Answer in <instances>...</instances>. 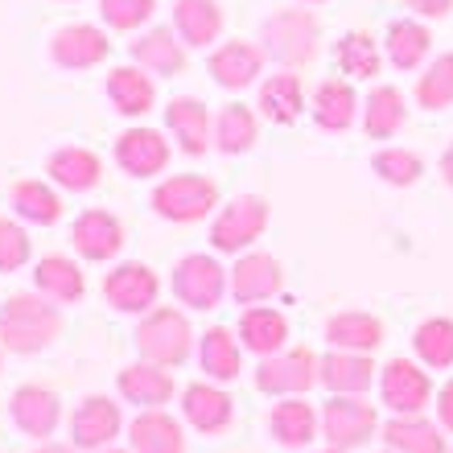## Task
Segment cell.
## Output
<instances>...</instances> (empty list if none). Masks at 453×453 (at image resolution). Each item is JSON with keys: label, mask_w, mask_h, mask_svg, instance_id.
<instances>
[{"label": "cell", "mask_w": 453, "mask_h": 453, "mask_svg": "<svg viewBox=\"0 0 453 453\" xmlns=\"http://www.w3.org/2000/svg\"><path fill=\"white\" fill-rule=\"evenodd\" d=\"M62 334V313L46 293H12L0 305V346L12 355H37Z\"/></svg>", "instance_id": "1"}, {"label": "cell", "mask_w": 453, "mask_h": 453, "mask_svg": "<svg viewBox=\"0 0 453 453\" xmlns=\"http://www.w3.org/2000/svg\"><path fill=\"white\" fill-rule=\"evenodd\" d=\"M264 54L273 62H280L285 71L310 66L322 50V21L310 9H280L260 25Z\"/></svg>", "instance_id": "2"}, {"label": "cell", "mask_w": 453, "mask_h": 453, "mask_svg": "<svg viewBox=\"0 0 453 453\" xmlns=\"http://www.w3.org/2000/svg\"><path fill=\"white\" fill-rule=\"evenodd\" d=\"M219 206V186L203 173H173L153 190V211L165 223H198Z\"/></svg>", "instance_id": "3"}, {"label": "cell", "mask_w": 453, "mask_h": 453, "mask_svg": "<svg viewBox=\"0 0 453 453\" xmlns=\"http://www.w3.org/2000/svg\"><path fill=\"white\" fill-rule=\"evenodd\" d=\"M190 346H194V330L186 322V313H178V310H153L136 326V350L149 363L178 367V363L190 358Z\"/></svg>", "instance_id": "4"}, {"label": "cell", "mask_w": 453, "mask_h": 453, "mask_svg": "<svg viewBox=\"0 0 453 453\" xmlns=\"http://www.w3.org/2000/svg\"><path fill=\"white\" fill-rule=\"evenodd\" d=\"M313 383H322V358L313 355L310 346L264 355V363L256 367V388L264 395H301L310 392Z\"/></svg>", "instance_id": "5"}, {"label": "cell", "mask_w": 453, "mask_h": 453, "mask_svg": "<svg viewBox=\"0 0 453 453\" xmlns=\"http://www.w3.org/2000/svg\"><path fill=\"white\" fill-rule=\"evenodd\" d=\"M380 429V417H375V404H367L363 395H330L322 408V437L334 449H358L367 445Z\"/></svg>", "instance_id": "6"}, {"label": "cell", "mask_w": 453, "mask_h": 453, "mask_svg": "<svg viewBox=\"0 0 453 453\" xmlns=\"http://www.w3.org/2000/svg\"><path fill=\"white\" fill-rule=\"evenodd\" d=\"M264 226H268V203L260 194H239L215 215L211 243H215V251H235L239 256V251L251 248L264 235Z\"/></svg>", "instance_id": "7"}, {"label": "cell", "mask_w": 453, "mask_h": 453, "mask_svg": "<svg viewBox=\"0 0 453 453\" xmlns=\"http://www.w3.org/2000/svg\"><path fill=\"white\" fill-rule=\"evenodd\" d=\"M226 293V273L215 256H186L173 268V297L190 310H219V301Z\"/></svg>", "instance_id": "8"}, {"label": "cell", "mask_w": 453, "mask_h": 453, "mask_svg": "<svg viewBox=\"0 0 453 453\" xmlns=\"http://www.w3.org/2000/svg\"><path fill=\"white\" fill-rule=\"evenodd\" d=\"M380 395L395 417H417L433 400V380L429 371H420V363H412V358H392L380 371Z\"/></svg>", "instance_id": "9"}, {"label": "cell", "mask_w": 453, "mask_h": 453, "mask_svg": "<svg viewBox=\"0 0 453 453\" xmlns=\"http://www.w3.org/2000/svg\"><path fill=\"white\" fill-rule=\"evenodd\" d=\"M104 297L119 313H153L157 297H161V280H157V273L149 264L128 260L104 276Z\"/></svg>", "instance_id": "10"}, {"label": "cell", "mask_w": 453, "mask_h": 453, "mask_svg": "<svg viewBox=\"0 0 453 453\" xmlns=\"http://www.w3.org/2000/svg\"><path fill=\"white\" fill-rule=\"evenodd\" d=\"M111 54V42L99 25H62L58 34L50 37V58L58 62L62 71H87Z\"/></svg>", "instance_id": "11"}, {"label": "cell", "mask_w": 453, "mask_h": 453, "mask_svg": "<svg viewBox=\"0 0 453 453\" xmlns=\"http://www.w3.org/2000/svg\"><path fill=\"white\" fill-rule=\"evenodd\" d=\"M116 165L132 178H153L169 165V144L153 128H128L116 141Z\"/></svg>", "instance_id": "12"}, {"label": "cell", "mask_w": 453, "mask_h": 453, "mask_svg": "<svg viewBox=\"0 0 453 453\" xmlns=\"http://www.w3.org/2000/svg\"><path fill=\"white\" fill-rule=\"evenodd\" d=\"M46 173L54 186H62V190L87 194L104 181V161H99L91 149H83V144H62V149L50 153Z\"/></svg>", "instance_id": "13"}, {"label": "cell", "mask_w": 453, "mask_h": 453, "mask_svg": "<svg viewBox=\"0 0 453 453\" xmlns=\"http://www.w3.org/2000/svg\"><path fill=\"white\" fill-rule=\"evenodd\" d=\"M285 276H280V264L264 251H248L239 256V264L231 268V297L239 305H251V301H268L280 293Z\"/></svg>", "instance_id": "14"}, {"label": "cell", "mask_w": 453, "mask_h": 453, "mask_svg": "<svg viewBox=\"0 0 453 453\" xmlns=\"http://www.w3.org/2000/svg\"><path fill=\"white\" fill-rule=\"evenodd\" d=\"M165 124H169V132H173V141L181 144V153L203 157L206 149L215 144V119H211L206 104H198V99H190V96H181L169 104Z\"/></svg>", "instance_id": "15"}, {"label": "cell", "mask_w": 453, "mask_h": 453, "mask_svg": "<svg viewBox=\"0 0 453 453\" xmlns=\"http://www.w3.org/2000/svg\"><path fill=\"white\" fill-rule=\"evenodd\" d=\"M74 251L83 256V260H111V256H119V248H124V226H119L116 215H108V211H87V215L74 219Z\"/></svg>", "instance_id": "16"}, {"label": "cell", "mask_w": 453, "mask_h": 453, "mask_svg": "<svg viewBox=\"0 0 453 453\" xmlns=\"http://www.w3.org/2000/svg\"><path fill=\"white\" fill-rule=\"evenodd\" d=\"M9 408H12V420H17V429L29 433V437H37V441L58 429L62 404H58V395L50 392V388L25 383V388H17V392H12Z\"/></svg>", "instance_id": "17"}, {"label": "cell", "mask_w": 453, "mask_h": 453, "mask_svg": "<svg viewBox=\"0 0 453 453\" xmlns=\"http://www.w3.org/2000/svg\"><path fill=\"white\" fill-rule=\"evenodd\" d=\"M119 425H124L119 404H111L108 395H87L71 417V437L79 449H99V445H108L116 437Z\"/></svg>", "instance_id": "18"}, {"label": "cell", "mask_w": 453, "mask_h": 453, "mask_svg": "<svg viewBox=\"0 0 453 453\" xmlns=\"http://www.w3.org/2000/svg\"><path fill=\"white\" fill-rule=\"evenodd\" d=\"M264 58L268 54L260 46H251V42H226V46H219L211 54V74H215V83L223 91H243L264 71Z\"/></svg>", "instance_id": "19"}, {"label": "cell", "mask_w": 453, "mask_h": 453, "mask_svg": "<svg viewBox=\"0 0 453 453\" xmlns=\"http://www.w3.org/2000/svg\"><path fill=\"white\" fill-rule=\"evenodd\" d=\"M322 383L334 395H363L375 383V363L363 350H330L322 355Z\"/></svg>", "instance_id": "20"}, {"label": "cell", "mask_w": 453, "mask_h": 453, "mask_svg": "<svg viewBox=\"0 0 453 453\" xmlns=\"http://www.w3.org/2000/svg\"><path fill=\"white\" fill-rule=\"evenodd\" d=\"M132 62H141L144 71L165 74V79H178L186 71V42L173 29H149L132 42Z\"/></svg>", "instance_id": "21"}, {"label": "cell", "mask_w": 453, "mask_h": 453, "mask_svg": "<svg viewBox=\"0 0 453 453\" xmlns=\"http://www.w3.org/2000/svg\"><path fill=\"white\" fill-rule=\"evenodd\" d=\"M119 395L128 404L141 408H161L173 400V375H169L161 363H132V367L119 371Z\"/></svg>", "instance_id": "22"}, {"label": "cell", "mask_w": 453, "mask_h": 453, "mask_svg": "<svg viewBox=\"0 0 453 453\" xmlns=\"http://www.w3.org/2000/svg\"><path fill=\"white\" fill-rule=\"evenodd\" d=\"M173 29L194 50L215 46L219 34H223V9H219V0H173Z\"/></svg>", "instance_id": "23"}, {"label": "cell", "mask_w": 453, "mask_h": 453, "mask_svg": "<svg viewBox=\"0 0 453 453\" xmlns=\"http://www.w3.org/2000/svg\"><path fill=\"white\" fill-rule=\"evenodd\" d=\"M181 412L190 420L198 433H223L235 417V408H231V395L219 392L215 383H190L186 392H181Z\"/></svg>", "instance_id": "24"}, {"label": "cell", "mask_w": 453, "mask_h": 453, "mask_svg": "<svg viewBox=\"0 0 453 453\" xmlns=\"http://www.w3.org/2000/svg\"><path fill=\"white\" fill-rule=\"evenodd\" d=\"M318 425H322V417H318L313 404H305L301 395L280 400V404L273 408V417H268V429H273V437L285 445V449H305V445L318 437Z\"/></svg>", "instance_id": "25"}, {"label": "cell", "mask_w": 453, "mask_h": 453, "mask_svg": "<svg viewBox=\"0 0 453 453\" xmlns=\"http://www.w3.org/2000/svg\"><path fill=\"white\" fill-rule=\"evenodd\" d=\"M128 441L136 453H186V437L181 425L161 408H144L141 417L132 420Z\"/></svg>", "instance_id": "26"}, {"label": "cell", "mask_w": 453, "mask_h": 453, "mask_svg": "<svg viewBox=\"0 0 453 453\" xmlns=\"http://www.w3.org/2000/svg\"><path fill=\"white\" fill-rule=\"evenodd\" d=\"M408 119V104H404V91L392 83L375 87L363 104V132H367L371 141H392L395 132L404 128Z\"/></svg>", "instance_id": "27"}, {"label": "cell", "mask_w": 453, "mask_h": 453, "mask_svg": "<svg viewBox=\"0 0 453 453\" xmlns=\"http://www.w3.org/2000/svg\"><path fill=\"white\" fill-rule=\"evenodd\" d=\"M433 50V34L412 17H400V21L388 25V37H383V54L395 71H417L420 62L429 58Z\"/></svg>", "instance_id": "28"}, {"label": "cell", "mask_w": 453, "mask_h": 453, "mask_svg": "<svg viewBox=\"0 0 453 453\" xmlns=\"http://www.w3.org/2000/svg\"><path fill=\"white\" fill-rule=\"evenodd\" d=\"M355 111H358V96L350 79H326L318 83L313 91V119H318V128L326 132H346L355 124Z\"/></svg>", "instance_id": "29"}, {"label": "cell", "mask_w": 453, "mask_h": 453, "mask_svg": "<svg viewBox=\"0 0 453 453\" xmlns=\"http://www.w3.org/2000/svg\"><path fill=\"white\" fill-rule=\"evenodd\" d=\"M326 338H330V346H338V350H363V355H371V350L383 342V322L375 313L342 310L326 322Z\"/></svg>", "instance_id": "30"}, {"label": "cell", "mask_w": 453, "mask_h": 453, "mask_svg": "<svg viewBox=\"0 0 453 453\" xmlns=\"http://www.w3.org/2000/svg\"><path fill=\"white\" fill-rule=\"evenodd\" d=\"M108 99L116 104L119 116H144L157 104V87L144 74V66H116L108 74Z\"/></svg>", "instance_id": "31"}, {"label": "cell", "mask_w": 453, "mask_h": 453, "mask_svg": "<svg viewBox=\"0 0 453 453\" xmlns=\"http://www.w3.org/2000/svg\"><path fill=\"white\" fill-rule=\"evenodd\" d=\"M260 111L273 124H297L301 111H305V87H301L297 74H268L260 83Z\"/></svg>", "instance_id": "32"}, {"label": "cell", "mask_w": 453, "mask_h": 453, "mask_svg": "<svg viewBox=\"0 0 453 453\" xmlns=\"http://www.w3.org/2000/svg\"><path fill=\"white\" fill-rule=\"evenodd\" d=\"M383 441L395 453H449L441 429L433 420H425L420 412L417 417H392L383 425Z\"/></svg>", "instance_id": "33"}, {"label": "cell", "mask_w": 453, "mask_h": 453, "mask_svg": "<svg viewBox=\"0 0 453 453\" xmlns=\"http://www.w3.org/2000/svg\"><path fill=\"white\" fill-rule=\"evenodd\" d=\"M34 280H37V293H46L50 301H62V305L83 301V293H87L83 268L74 260H66V256H46V260H37Z\"/></svg>", "instance_id": "34"}, {"label": "cell", "mask_w": 453, "mask_h": 453, "mask_svg": "<svg viewBox=\"0 0 453 453\" xmlns=\"http://www.w3.org/2000/svg\"><path fill=\"white\" fill-rule=\"evenodd\" d=\"M9 206L25 219V223H37V226H54L62 219V198L50 190L42 178L17 181L9 190Z\"/></svg>", "instance_id": "35"}, {"label": "cell", "mask_w": 453, "mask_h": 453, "mask_svg": "<svg viewBox=\"0 0 453 453\" xmlns=\"http://www.w3.org/2000/svg\"><path fill=\"white\" fill-rule=\"evenodd\" d=\"M239 342L248 346V350H256V355H276V350H285L288 342V322L285 313L276 310H264V305H256V310L243 313V322H239Z\"/></svg>", "instance_id": "36"}, {"label": "cell", "mask_w": 453, "mask_h": 453, "mask_svg": "<svg viewBox=\"0 0 453 453\" xmlns=\"http://www.w3.org/2000/svg\"><path fill=\"white\" fill-rule=\"evenodd\" d=\"M198 358H203V371L206 380H235L239 371H243V355H239V342L235 334L226 330V326H211L203 334V342H198Z\"/></svg>", "instance_id": "37"}, {"label": "cell", "mask_w": 453, "mask_h": 453, "mask_svg": "<svg viewBox=\"0 0 453 453\" xmlns=\"http://www.w3.org/2000/svg\"><path fill=\"white\" fill-rule=\"evenodd\" d=\"M334 62L346 79H375L383 66L380 42L371 34H363V29H350V34H342L334 42Z\"/></svg>", "instance_id": "38"}, {"label": "cell", "mask_w": 453, "mask_h": 453, "mask_svg": "<svg viewBox=\"0 0 453 453\" xmlns=\"http://www.w3.org/2000/svg\"><path fill=\"white\" fill-rule=\"evenodd\" d=\"M260 136V124H256V111L248 104H226L215 119V149L226 157L248 153L251 144Z\"/></svg>", "instance_id": "39"}, {"label": "cell", "mask_w": 453, "mask_h": 453, "mask_svg": "<svg viewBox=\"0 0 453 453\" xmlns=\"http://www.w3.org/2000/svg\"><path fill=\"white\" fill-rule=\"evenodd\" d=\"M412 350H417V358L433 371L453 367V318H429V322H420L417 334H412Z\"/></svg>", "instance_id": "40"}, {"label": "cell", "mask_w": 453, "mask_h": 453, "mask_svg": "<svg viewBox=\"0 0 453 453\" xmlns=\"http://www.w3.org/2000/svg\"><path fill=\"white\" fill-rule=\"evenodd\" d=\"M417 104L425 111H445L453 108V54L429 62V71L417 79Z\"/></svg>", "instance_id": "41"}, {"label": "cell", "mask_w": 453, "mask_h": 453, "mask_svg": "<svg viewBox=\"0 0 453 453\" xmlns=\"http://www.w3.org/2000/svg\"><path fill=\"white\" fill-rule=\"evenodd\" d=\"M371 169H375L388 186H412V181H420V173H425V161H420L412 149H380L375 161H371Z\"/></svg>", "instance_id": "42"}, {"label": "cell", "mask_w": 453, "mask_h": 453, "mask_svg": "<svg viewBox=\"0 0 453 453\" xmlns=\"http://www.w3.org/2000/svg\"><path fill=\"white\" fill-rule=\"evenodd\" d=\"M99 12L111 29H141L149 17L157 12V0H99Z\"/></svg>", "instance_id": "43"}, {"label": "cell", "mask_w": 453, "mask_h": 453, "mask_svg": "<svg viewBox=\"0 0 453 453\" xmlns=\"http://www.w3.org/2000/svg\"><path fill=\"white\" fill-rule=\"evenodd\" d=\"M29 235H25L21 223L0 215V273H17L25 260H29Z\"/></svg>", "instance_id": "44"}, {"label": "cell", "mask_w": 453, "mask_h": 453, "mask_svg": "<svg viewBox=\"0 0 453 453\" xmlns=\"http://www.w3.org/2000/svg\"><path fill=\"white\" fill-rule=\"evenodd\" d=\"M408 9L417 12V17H429V21H437V17H449L453 0H408Z\"/></svg>", "instance_id": "45"}, {"label": "cell", "mask_w": 453, "mask_h": 453, "mask_svg": "<svg viewBox=\"0 0 453 453\" xmlns=\"http://www.w3.org/2000/svg\"><path fill=\"white\" fill-rule=\"evenodd\" d=\"M437 417H441V429L453 433V380L437 392Z\"/></svg>", "instance_id": "46"}, {"label": "cell", "mask_w": 453, "mask_h": 453, "mask_svg": "<svg viewBox=\"0 0 453 453\" xmlns=\"http://www.w3.org/2000/svg\"><path fill=\"white\" fill-rule=\"evenodd\" d=\"M441 178H445V186L453 190V141H449V149L441 153Z\"/></svg>", "instance_id": "47"}, {"label": "cell", "mask_w": 453, "mask_h": 453, "mask_svg": "<svg viewBox=\"0 0 453 453\" xmlns=\"http://www.w3.org/2000/svg\"><path fill=\"white\" fill-rule=\"evenodd\" d=\"M37 453H74V449H71V445H42Z\"/></svg>", "instance_id": "48"}, {"label": "cell", "mask_w": 453, "mask_h": 453, "mask_svg": "<svg viewBox=\"0 0 453 453\" xmlns=\"http://www.w3.org/2000/svg\"><path fill=\"white\" fill-rule=\"evenodd\" d=\"M322 453H346V449H334V445H330V449H322Z\"/></svg>", "instance_id": "49"}, {"label": "cell", "mask_w": 453, "mask_h": 453, "mask_svg": "<svg viewBox=\"0 0 453 453\" xmlns=\"http://www.w3.org/2000/svg\"><path fill=\"white\" fill-rule=\"evenodd\" d=\"M305 4H322V0H305Z\"/></svg>", "instance_id": "50"}, {"label": "cell", "mask_w": 453, "mask_h": 453, "mask_svg": "<svg viewBox=\"0 0 453 453\" xmlns=\"http://www.w3.org/2000/svg\"><path fill=\"white\" fill-rule=\"evenodd\" d=\"M108 453H119V449H108Z\"/></svg>", "instance_id": "51"}, {"label": "cell", "mask_w": 453, "mask_h": 453, "mask_svg": "<svg viewBox=\"0 0 453 453\" xmlns=\"http://www.w3.org/2000/svg\"><path fill=\"white\" fill-rule=\"evenodd\" d=\"M388 453H395V449H388Z\"/></svg>", "instance_id": "52"}]
</instances>
